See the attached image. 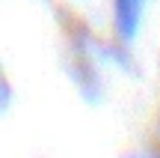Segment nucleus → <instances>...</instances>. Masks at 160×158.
<instances>
[{"label":"nucleus","instance_id":"f257e3e1","mask_svg":"<svg viewBox=\"0 0 160 158\" xmlns=\"http://www.w3.org/2000/svg\"><path fill=\"white\" fill-rule=\"evenodd\" d=\"M142 6L145 0H113V12H116V27H119L122 39H133L142 18Z\"/></svg>","mask_w":160,"mask_h":158}]
</instances>
